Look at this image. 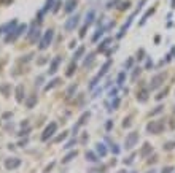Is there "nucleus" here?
<instances>
[{
	"instance_id": "nucleus-12",
	"label": "nucleus",
	"mask_w": 175,
	"mask_h": 173,
	"mask_svg": "<svg viewBox=\"0 0 175 173\" xmlns=\"http://www.w3.org/2000/svg\"><path fill=\"white\" fill-rule=\"evenodd\" d=\"M26 30H27V26H26V24H19L18 27H16L15 33H13V40H16V38H18V37H21L22 33L26 32Z\"/></svg>"
},
{
	"instance_id": "nucleus-30",
	"label": "nucleus",
	"mask_w": 175,
	"mask_h": 173,
	"mask_svg": "<svg viewBox=\"0 0 175 173\" xmlns=\"http://www.w3.org/2000/svg\"><path fill=\"white\" fill-rule=\"evenodd\" d=\"M110 43H112V38H107V40H103L102 43H100V46H99V51H103L107 48V46L110 45Z\"/></svg>"
},
{
	"instance_id": "nucleus-7",
	"label": "nucleus",
	"mask_w": 175,
	"mask_h": 173,
	"mask_svg": "<svg viewBox=\"0 0 175 173\" xmlns=\"http://www.w3.org/2000/svg\"><path fill=\"white\" fill-rule=\"evenodd\" d=\"M56 130H58V124H56V122H49V125L45 129V130H43L42 140H43V141H46L48 138H51L53 135L56 134Z\"/></svg>"
},
{
	"instance_id": "nucleus-5",
	"label": "nucleus",
	"mask_w": 175,
	"mask_h": 173,
	"mask_svg": "<svg viewBox=\"0 0 175 173\" xmlns=\"http://www.w3.org/2000/svg\"><path fill=\"white\" fill-rule=\"evenodd\" d=\"M27 40L30 43H37V40H40V29H38V26H37V22H33V24L30 26V29L27 32Z\"/></svg>"
},
{
	"instance_id": "nucleus-27",
	"label": "nucleus",
	"mask_w": 175,
	"mask_h": 173,
	"mask_svg": "<svg viewBox=\"0 0 175 173\" xmlns=\"http://www.w3.org/2000/svg\"><path fill=\"white\" fill-rule=\"evenodd\" d=\"M124 80H126V72H121L119 75H118V80H116V83H118V86H123V83H124Z\"/></svg>"
},
{
	"instance_id": "nucleus-17",
	"label": "nucleus",
	"mask_w": 175,
	"mask_h": 173,
	"mask_svg": "<svg viewBox=\"0 0 175 173\" xmlns=\"http://www.w3.org/2000/svg\"><path fill=\"white\" fill-rule=\"evenodd\" d=\"M151 151H153L151 145L145 143V145H143V148H142V151H140V156H142V157H147V154H148V152H151Z\"/></svg>"
},
{
	"instance_id": "nucleus-18",
	"label": "nucleus",
	"mask_w": 175,
	"mask_h": 173,
	"mask_svg": "<svg viewBox=\"0 0 175 173\" xmlns=\"http://www.w3.org/2000/svg\"><path fill=\"white\" fill-rule=\"evenodd\" d=\"M76 154H78V152H76V151H72V152H69V154H67L65 157L62 159V164H69V162L72 161V159H75V157H76Z\"/></svg>"
},
{
	"instance_id": "nucleus-49",
	"label": "nucleus",
	"mask_w": 175,
	"mask_h": 173,
	"mask_svg": "<svg viewBox=\"0 0 175 173\" xmlns=\"http://www.w3.org/2000/svg\"><path fill=\"white\" fill-rule=\"evenodd\" d=\"M131 125V119L127 118V119H124V122H123V127H129Z\"/></svg>"
},
{
	"instance_id": "nucleus-47",
	"label": "nucleus",
	"mask_w": 175,
	"mask_h": 173,
	"mask_svg": "<svg viewBox=\"0 0 175 173\" xmlns=\"http://www.w3.org/2000/svg\"><path fill=\"white\" fill-rule=\"evenodd\" d=\"M143 54H145V51H143V49H140L139 53H137V57H139V60L143 59Z\"/></svg>"
},
{
	"instance_id": "nucleus-29",
	"label": "nucleus",
	"mask_w": 175,
	"mask_h": 173,
	"mask_svg": "<svg viewBox=\"0 0 175 173\" xmlns=\"http://www.w3.org/2000/svg\"><path fill=\"white\" fill-rule=\"evenodd\" d=\"M35 102H37V95H32V97H29L27 102H26V105H27V108H32L33 105H35Z\"/></svg>"
},
{
	"instance_id": "nucleus-40",
	"label": "nucleus",
	"mask_w": 175,
	"mask_h": 173,
	"mask_svg": "<svg viewBox=\"0 0 175 173\" xmlns=\"http://www.w3.org/2000/svg\"><path fill=\"white\" fill-rule=\"evenodd\" d=\"M60 6H62V2H56V3H54V6H53V10H51V11H53V13H58Z\"/></svg>"
},
{
	"instance_id": "nucleus-26",
	"label": "nucleus",
	"mask_w": 175,
	"mask_h": 173,
	"mask_svg": "<svg viewBox=\"0 0 175 173\" xmlns=\"http://www.w3.org/2000/svg\"><path fill=\"white\" fill-rule=\"evenodd\" d=\"M53 6H54V0H46L45 2V8H43V11H49V10H53Z\"/></svg>"
},
{
	"instance_id": "nucleus-44",
	"label": "nucleus",
	"mask_w": 175,
	"mask_h": 173,
	"mask_svg": "<svg viewBox=\"0 0 175 173\" xmlns=\"http://www.w3.org/2000/svg\"><path fill=\"white\" fill-rule=\"evenodd\" d=\"M172 172H174V167H164L161 170V173H172Z\"/></svg>"
},
{
	"instance_id": "nucleus-45",
	"label": "nucleus",
	"mask_w": 175,
	"mask_h": 173,
	"mask_svg": "<svg viewBox=\"0 0 175 173\" xmlns=\"http://www.w3.org/2000/svg\"><path fill=\"white\" fill-rule=\"evenodd\" d=\"M75 143H76V140H70V141H69V143H67V145H65V146H64V148H65V149H70V148H72V146H73V145H75Z\"/></svg>"
},
{
	"instance_id": "nucleus-35",
	"label": "nucleus",
	"mask_w": 175,
	"mask_h": 173,
	"mask_svg": "<svg viewBox=\"0 0 175 173\" xmlns=\"http://www.w3.org/2000/svg\"><path fill=\"white\" fill-rule=\"evenodd\" d=\"M167 92H169V89H167V87H166V89H164L162 92H159V95H156V99H158V100H162L164 97L167 95Z\"/></svg>"
},
{
	"instance_id": "nucleus-28",
	"label": "nucleus",
	"mask_w": 175,
	"mask_h": 173,
	"mask_svg": "<svg viewBox=\"0 0 175 173\" xmlns=\"http://www.w3.org/2000/svg\"><path fill=\"white\" fill-rule=\"evenodd\" d=\"M92 60H94V54L91 53L89 56H86L85 62H83V67H88V65H91V64H92Z\"/></svg>"
},
{
	"instance_id": "nucleus-51",
	"label": "nucleus",
	"mask_w": 175,
	"mask_h": 173,
	"mask_svg": "<svg viewBox=\"0 0 175 173\" xmlns=\"http://www.w3.org/2000/svg\"><path fill=\"white\" fill-rule=\"evenodd\" d=\"M45 62H48V59H45V56H43V59H40V60H38V62H37V64H38V65H43V64H45Z\"/></svg>"
},
{
	"instance_id": "nucleus-16",
	"label": "nucleus",
	"mask_w": 175,
	"mask_h": 173,
	"mask_svg": "<svg viewBox=\"0 0 175 173\" xmlns=\"http://www.w3.org/2000/svg\"><path fill=\"white\" fill-rule=\"evenodd\" d=\"M110 65H112V62H110V60H107V62H105V64H103V65H102V69H100V72H99V75H97V78H102L103 75H105L107 72H108Z\"/></svg>"
},
{
	"instance_id": "nucleus-3",
	"label": "nucleus",
	"mask_w": 175,
	"mask_h": 173,
	"mask_svg": "<svg viewBox=\"0 0 175 173\" xmlns=\"http://www.w3.org/2000/svg\"><path fill=\"white\" fill-rule=\"evenodd\" d=\"M137 141H139V132H131V134H127L126 140H124V148L132 149L137 145Z\"/></svg>"
},
{
	"instance_id": "nucleus-1",
	"label": "nucleus",
	"mask_w": 175,
	"mask_h": 173,
	"mask_svg": "<svg viewBox=\"0 0 175 173\" xmlns=\"http://www.w3.org/2000/svg\"><path fill=\"white\" fill-rule=\"evenodd\" d=\"M53 38H54V30H53V29H48L45 33H43L42 38H40V42H38V49L45 51V49L53 43Z\"/></svg>"
},
{
	"instance_id": "nucleus-14",
	"label": "nucleus",
	"mask_w": 175,
	"mask_h": 173,
	"mask_svg": "<svg viewBox=\"0 0 175 173\" xmlns=\"http://www.w3.org/2000/svg\"><path fill=\"white\" fill-rule=\"evenodd\" d=\"M22 100H24V86L19 84L16 87V102H22Z\"/></svg>"
},
{
	"instance_id": "nucleus-60",
	"label": "nucleus",
	"mask_w": 175,
	"mask_h": 173,
	"mask_svg": "<svg viewBox=\"0 0 175 173\" xmlns=\"http://www.w3.org/2000/svg\"><path fill=\"white\" fill-rule=\"evenodd\" d=\"M129 173H137V172H129Z\"/></svg>"
},
{
	"instance_id": "nucleus-59",
	"label": "nucleus",
	"mask_w": 175,
	"mask_h": 173,
	"mask_svg": "<svg viewBox=\"0 0 175 173\" xmlns=\"http://www.w3.org/2000/svg\"><path fill=\"white\" fill-rule=\"evenodd\" d=\"M174 56H175V48H174Z\"/></svg>"
},
{
	"instance_id": "nucleus-55",
	"label": "nucleus",
	"mask_w": 175,
	"mask_h": 173,
	"mask_svg": "<svg viewBox=\"0 0 175 173\" xmlns=\"http://www.w3.org/2000/svg\"><path fill=\"white\" fill-rule=\"evenodd\" d=\"M10 116H11V113H5V114H3V119H8Z\"/></svg>"
},
{
	"instance_id": "nucleus-22",
	"label": "nucleus",
	"mask_w": 175,
	"mask_h": 173,
	"mask_svg": "<svg viewBox=\"0 0 175 173\" xmlns=\"http://www.w3.org/2000/svg\"><path fill=\"white\" fill-rule=\"evenodd\" d=\"M97 154L96 152H92V151H86V161H89V162H96L97 161Z\"/></svg>"
},
{
	"instance_id": "nucleus-21",
	"label": "nucleus",
	"mask_w": 175,
	"mask_h": 173,
	"mask_svg": "<svg viewBox=\"0 0 175 173\" xmlns=\"http://www.w3.org/2000/svg\"><path fill=\"white\" fill-rule=\"evenodd\" d=\"M154 10H156V8H154V6H153V8H150V10H148V11L145 13V15H143L142 21H140V26H143V24H145V22H147V19H148V18H150V16H151V15H153V13H154Z\"/></svg>"
},
{
	"instance_id": "nucleus-52",
	"label": "nucleus",
	"mask_w": 175,
	"mask_h": 173,
	"mask_svg": "<svg viewBox=\"0 0 175 173\" xmlns=\"http://www.w3.org/2000/svg\"><path fill=\"white\" fill-rule=\"evenodd\" d=\"M151 67H153V60H150V59H148V62H147V70H150Z\"/></svg>"
},
{
	"instance_id": "nucleus-32",
	"label": "nucleus",
	"mask_w": 175,
	"mask_h": 173,
	"mask_svg": "<svg viewBox=\"0 0 175 173\" xmlns=\"http://www.w3.org/2000/svg\"><path fill=\"white\" fill-rule=\"evenodd\" d=\"M118 107H119V99H118V97H113L112 108H110V110H118Z\"/></svg>"
},
{
	"instance_id": "nucleus-38",
	"label": "nucleus",
	"mask_w": 175,
	"mask_h": 173,
	"mask_svg": "<svg viewBox=\"0 0 175 173\" xmlns=\"http://www.w3.org/2000/svg\"><path fill=\"white\" fill-rule=\"evenodd\" d=\"M75 91H76V84H72V86L69 87V91H67V95H69V97H72V94L75 92Z\"/></svg>"
},
{
	"instance_id": "nucleus-2",
	"label": "nucleus",
	"mask_w": 175,
	"mask_h": 173,
	"mask_svg": "<svg viewBox=\"0 0 175 173\" xmlns=\"http://www.w3.org/2000/svg\"><path fill=\"white\" fill-rule=\"evenodd\" d=\"M164 130V122L162 121H151L150 124L147 125V132L148 134H161Z\"/></svg>"
},
{
	"instance_id": "nucleus-23",
	"label": "nucleus",
	"mask_w": 175,
	"mask_h": 173,
	"mask_svg": "<svg viewBox=\"0 0 175 173\" xmlns=\"http://www.w3.org/2000/svg\"><path fill=\"white\" fill-rule=\"evenodd\" d=\"M85 51H86V49H85V46H80V48L75 51V54H73L75 60H76V59H81V57H83V54H85Z\"/></svg>"
},
{
	"instance_id": "nucleus-19",
	"label": "nucleus",
	"mask_w": 175,
	"mask_h": 173,
	"mask_svg": "<svg viewBox=\"0 0 175 173\" xmlns=\"http://www.w3.org/2000/svg\"><path fill=\"white\" fill-rule=\"evenodd\" d=\"M10 89H11V86H10L8 83H3V84H0V92H2L3 95H8V94H10Z\"/></svg>"
},
{
	"instance_id": "nucleus-50",
	"label": "nucleus",
	"mask_w": 175,
	"mask_h": 173,
	"mask_svg": "<svg viewBox=\"0 0 175 173\" xmlns=\"http://www.w3.org/2000/svg\"><path fill=\"white\" fill-rule=\"evenodd\" d=\"M116 92H118L116 89H112V91H110V94H108V95H110V97H112V99H113V97H116Z\"/></svg>"
},
{
	"instance_id": "nucleus-24",
	"label": "nucleus",
	"mask_w": 175,
	"mask_h": 173,
	"mask_svg": "<svg viewBox=\"0 0 175 173\" xmlns=\"http://www.w3.org/2000/svg\"><path fill=\"white\" fill-rule=\"evenodd\" d=\"M89 116H91V113H89V111H85V113L81 114V118H80V121H78V125L86 124V119H89Z\"/></svg>"
},
{
	"instance_id": "nucleus-25",
	"label": "nucleus",
	"mask_w": 175,
	"mask_h": 173,
	"mask_svg": "<svg viewBox=\"0 0 175 173\" xmlns=\"http://www.w3.org/2000/svg\"><path fill=\"white\" fill-rule=\"evenodd\" d=\"M75 70H76V64L75 62H72V64H70V65H69V70H67V76H73V73H75Z\"/></svg>"
},
{
	"instance_id": "nucleus-34",
	"label": "nucleus",
	"mask_w": 175,
	"mask_h": 173,
	"mask_svg": "<svg viewBox=\"0 0 175 173\" xmlns=\"http://www.w3.org/2000/svg\"><path fill=\"white\" fill-rule=\"evenodd\" d=\"M119 2H121V0H110V2L107 3V8H108V10H110V8H113V6H116Z\"/></svg>"
},
{
	"instance_id": "nucleus-46",
	"label": "nucleus",
	"mask_w": 175,
	"mask_h": 173,
	"mask_svg": "<svg viewBox=\"0 0 175 173\" xmlns=\"http://www.w3.org/2000/svg\"><path fill=\"white\" fill-rule=\"evenodd\" d=\"M134 162V156H131V157H127V159H124V164L126 165H129V164H132Z\"/></svg>"
},
{
	"instance_id": "nucleus-9",
	"label": "nucleus",
	"mask_w": 175,
	"mask_h": 173,
	"mask_svg": "<svg viewBox=\"0 0 175 173\" xmlns=\"http://www.w3.org/2000/svg\"><path fill=\"white\" fill-rule=\"evenodd\" d=\"M19 165H21V159H18V157L6 159V161H5V167L8 168V170H13V168H18Z\"/></svg>"
},
{
	"instance_id": "nucleus-53",
	"label": "nucleus",
	"mask_w": 175,
	"mask_h": 173,
	"mask_svg": "<svg viewBox=\"0 0 175 173\" xmlns=\"http://www.w3.org/2000/svg\"><path fill=\"white\" fill-rule=\"evenodd\" d=\"M100 94H102V89H97L96 92H94V95H92V97L96 99V97H99V95H100Z\"/></svg>"
},
{
	"instance_id": "nucleus-11",
	"label": "nucleus",
	"mask_w": 175,
	"mask_h": 173,
	"mask_svg": "<svg viewBox=\"0 0 175 173\" xmlns=\"http://www.w3.org/2000/svg\"><path fill=\"white\" fill-rule=\"evenodd\" d=\"M94 19H96V11L94 10H89V11L86 13V19H85V26L89 27L91 24L94 22Z\"/></svg>"
},
{
	"instance_id": "nucleus-6",
	"label": "nucleus",
	"mask_w": 175,
	"mask_h": 173,
	"mask_svg": "<svg viewBox=\"0 0 175 173\" xmlns=\"http://www.w3.org/2000/svg\"><path fill=\"white\" fill-rule=\"evenodd\" d=\"M164 80H166V75H164V73H158V75H154V76L151 78V83H150V89H151V91L158 89V87H159L161 84L164 83Z\"/></svg>"
},
{
	"instance_id": "nucleus-43",
	"label": "nucleus",
	"mask_w": 175,
	"mask_h": 173,
	"mask_svg": "<svg viewBox=\"0 0 175 173\" xmlns=\"http://www.w3.org/2000/svg\"><path fill=\"white\" fill-rule=\"evenodd\" d=\"M162 108H164V107H161V105H159V107H156V110H153V111H151V116H154V114L161 113V111H162Z\"/></svg>"
},
{
	"instance_id": "nucleus-8",
	"label": "nucleus",
	"mask_w": 175,
	"mask_h": 173,
	"mask_svg": "<svg viewBox=\"0 0 175 173\" xmlns=\"http://www.w3.org/2000/svg\"><path fill=\"white\" fill-rule=\"evenodd\" d=\"M60 62H62V57H60V56H56L54 59L51 60V64H49V70H48V73H49V75H54L56 72H58Z\"/></svg>"
},
{
	"instance_id": "nucleus-31",
	"label": "nucleus",
	"mask_w": 175,
	"mask_h": 173,
	"mask_svg": "<svg viewBox=\"0 0 175 173\" xmlns=\"http://www.w3.org/2000/svg\"><path fill=\"white\" fill-rule=\"evenodd\" d=\"M59 78H54V80H53V81H49V84H48V86H45V91H49V89H51V87H54L56 86V84H58L59 83Z\"/></svg>"
},
{
	"instance_id": "nucleus-10",
	"label": "nucleus",
	"mask_w": 175,
	"mask_h": 173,
	"mask_svg": "<svg viewBox=\"0 0 175 173\" xmlns=\"http://www.w3.org/2000/svg\"><path fill=\"white\" fill-rule=\"evenodd\" d=\"M76 5H78V0H65V8H64V11L65 13L75 11Z\"/></svg>"
},
{
	"instance_id": "nucleus-36",
	"label": "nucleus",
	"mask_w": 175,
	"mask_h": 173,
	"mask_svg": "<svg viewBox=\"0 0 175 173\" xmlns=\"http://www.w3.org/2000/svg\"><path fill=\"white\" fill-rule=\"evenodd\" d=\"M174 146H175V141H167V143L164 145V149L170 151V149H174Z\"/></svg>"
},
{
	"instance_id": "nucleus-33",
	"label": "nucleus",
	"mask_w": 175,
	"mask_h": 173,
	"mask_svg": "<svg viewBox=\"0 0 175 173\" xmlns=\"http://www.w3.org/2000/svg\"><path fill=\"white\" fill-rule=\"evenodd\" d=\"M110 149H112L113 154H119V148H118L116 143H112V145H110Z\"/></svg>"
},
{
	"instance_id": "nucleus-39",
	"label": "nucleus",
	"mask_w": 175,
	"mask_h": 173,
	"mask_svg": "<svg viewBox=\"0 0 175 173\" xmlns=\"http://www.w3.org/2000/svg\"><path fill=\"white\" fill-rule=\"evenodd\" d=\"M65 138H67V132H64L62 135H59V137H56V138H54V141H56V143H59V141L65 140Z\"/></svg>"
},
{
	"instance_id": "nucleus-13",
	"label": "nucleus",
	"mask_w": 175,
	"mask_h": 173,
	"mask_svg": "<svg viewBox=\"0 0 175 173\" xmlns=\"http://www.w3.org/2000/svg\"><path fill=\"white\" fill-rule=\"evenodd\" d=\"M137 100H139L140 103H145L148 100V89H142L140 92H137Z\"/></svg>"
},
{
	"instance_id": "nucleus-20",
	"label": "nucleus",
	"mask_w": 175,
	"mask_h": 173,
	"mask_svg": "<svg viewBox=\"0 0 175 173\" xmlns=\"http://www.w3.org/2000/svg\"><path fill=\"white\" fill-rule=\"evenodd\" d=\"M105 33V27H100V29H97L96 30V33H94V37H92V42H97V40L100 38V37Z\"/></svg>"
},
{
	"instance_id": "nucleus-57",
	"label": "nucleus",
	"mask_w": 175,
	"mask_h": 173,
	"mask_svg": "<svg viewBox=\"0 0 175 173\" xmlns=\"http://www.w3.org/2000/svg\"><path fill=\"white\" fill-rule=\"evenodd\" d=\"M147 173H156V170H154V168H151V170H148Z\"/></svg>"
},
{
	"instance_id": "nucleus-41",
	"label": "nucleus",
	"mask_w": 175,
	"mask_h": 173,
	"mask_svg": "<svg viewBox=\"0 0 175 173\" xmlns=\"http://www.w3.org/2000/svg\"><path fill=\"white\" fill-rule=\"evenodd\" d=\"M129 6H131V2H129V0H126V2H123V3H121L119 10H127Z\"/></svg>"
},
{
	"instance_id": "nucleus-15",
	"label": "nucleus",
	"mask_w": 175,
	"mask_h": 173,
	"mask_svg": "<svg viewBox=\"0 0 175 173\" xmlns=\"http://www.w3.org/2000/svg\"><path fill=\"white\" fill-rule=\"evenodd\" d=\"M96 151H97V154H99L100 157H105L107 156V148H105L103 143H97L96 145Z\"/></svg>"
},
{
	"instance_id": "nucleus-48",
	"label": "nucleus",
	"mask_w": 175,
	"mask_h": 173,
	"mask_svg": "<svg viewBox=\"0 0 175 173\" xmlns=\"http://www.w3.org/2000/svg\"><path fill=\"white\" fill-rule=\"evenodd\" d=\"M113 127V122H112V121H107V124H105V129H107V130H110V129H112Z\"/></svg>"
},
{
	"instance_id": "nucleus-54",
	"label": "nucleus",
	"mask_w": 175,
	"mask_h": 173,
	"mask_svg": "<svg viewBox=\"0 0 175 173\" xmlns=\"http://www.w3.org/2000/svg\"><path fill=\"white\" fill-rule=\"evenodd\" d=\"M35 83H37V84H38V86H40V84L43 83V76H38V78H37V80H35Z\"/></svg>"
},
{
	"instance_id": "nucleus-42",
	"label": "nucleus",
	"mask_w": 175,
	"mask_h": 173,
	"mask_svg": "<svg viewBox=\"0 0 175 173\" xmlns=\"http://www.w3.org/2000/svg\"><path fill=\"white\" fill-rule=\"evenodd\" d=\"M132 62H134V59H132V57H129V59H127V62L124 64V67H126V70H129L131 67H132Z\"/></svg>"
},
{
	"instance_id": "nucleus-56",
	"label": "nucleus",
	"mask_w": 175,
	"mask_h": 173,
	"mask_svg": "<svg viewBox=\"0 0 175 173\" xmlns=\"http://www.w3.org/2000/svg\"><path fill=\"white\" fill-rule=\"evenodd\" d=\"M24 145H27V140H22L21 143H19V146H24Z\"/></svg>"
},
{
	"instance_id": "nucleus-58",
	"label": "nucleus",
	"mask_w": 175,
	"mask_h": 173,
	"mask_svg": "<svg viewBox=\"0 0 175 173\" xmlns=\"http://www.w3.org/2000/svg\"><path fill=\"white\" fill-rule=\"evenodd\" d=\"M119 173H126V170H119Z\"/></svg>"
},
{
	"instance_id": "nucleus-4",
	"label": "nucleus",
	"mask_w": 175,
	"mask_h": 173,
	"mask_svg": "<svg viewBox=\"0 0 175 173\" xmlns=\"http://www.w3.org/2000/svg\"><path fill=\"white\" fill-rule=\"evenodd\" d=\"M78 24H80V16L78 15L70 16V18L64 22V29H65L67 32H72V30H75L76 27H78Z\"/></svg>"
},
{
	"instance_id": "nucleus-37",
	"label": "nucleus",
	"mask_w": 175,
	"mask_h": 173,
	"mask_svg": "<svg viewBox=\"0 0 175 173\" xmlns=\"http://www.w3.org/2000/svg\"><path fill=\"white\" fill-rule=\"evenodd\" d=\"M139 75H140V69H134V72H132V76H131V80H132V81H135Z\"/></svg>"
}]
</instances>
